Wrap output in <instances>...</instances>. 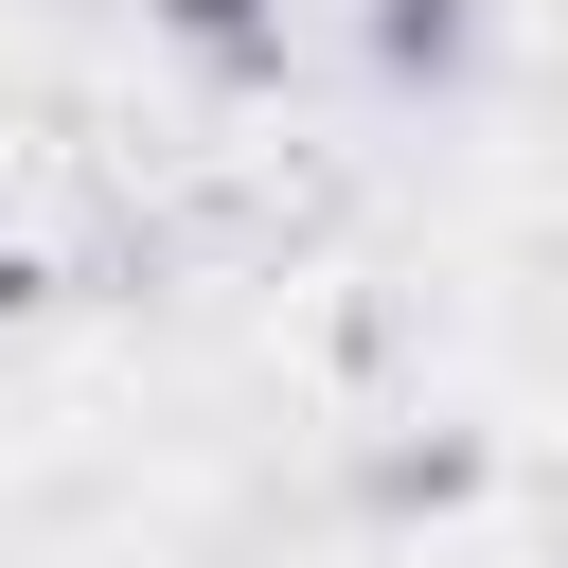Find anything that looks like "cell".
Listing matches in <instances>:
<instances>
[{
    "label": "cell",
    "instance_id": "cell-1",
    "mask_svg": "<svg viewBox=\"0 0 568 568\" xmlns=\"http://www.w3.org/2000/svg\"><path fill=\"white\" fill-rule=\"evenodd\" d=\"M160 18H178V53H195V71H231V89H248V71H284V0H160Z\"/></svg>",
    "mask_w": 568,
    "mask_h": 568
},
{
    "label": "cell",
    "instance_id": "cell-2",
    "mask_svg": "<svg viewBox=\"0 0 568 568\" xmlns=\"http://www.w3.org/2000/svg\"><path fill=\"white\" fill-rule=\"evenodd\" d=\"M462 18L479 0H373V71H462Z\"/></svg>",
    "mask_w": 568,
    "mask_h": 568
}]
</instances>
